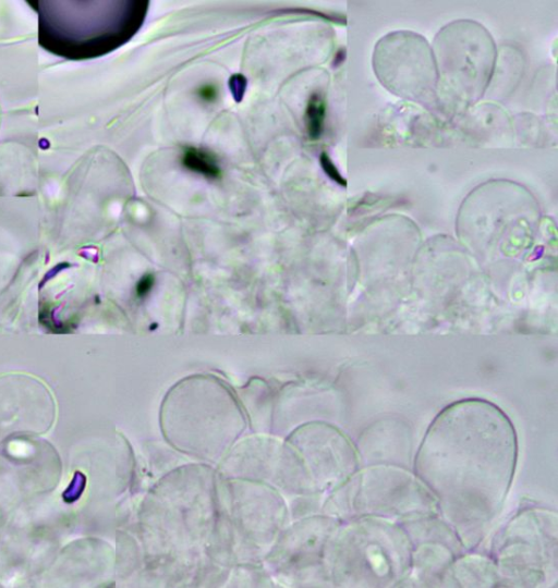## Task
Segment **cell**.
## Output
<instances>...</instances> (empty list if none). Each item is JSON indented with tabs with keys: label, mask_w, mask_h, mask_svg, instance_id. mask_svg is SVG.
Segmentation results:
<instances>
[{
	"label": "cell",
	"mask_w": 558,
	"mask_h": 588,
	"mask_svg": "<svg viewBox=\"0 0 558 588\" xmlns=\"http://www.w3.org/2000/svg\"><path fill=\"white\" fill-rule=\"evenodd\" d=\"M326 105L320 94L314 93L307 102L305 122L307 134L311 139H317L324 130Z\"/></svg>",
	"instance_id": "277c9868"
},
{
	"label": "cell",
	"mask_w": 558,
	"mask_h": 588,
	"mask_svg": "<svg viewBox=\"0 0 558 588\" xmlns=\"http://www.w3.org/2000/svg\"><path fill=\"white\" fill-rule=\"evenodd\" d=\"M181 163L186 170L207 179H218L221 175L217 158L202 148L186 147L182 154Z\"/></svg>",
	"instance_id": "3957f363"
},
{
	"label": "cell",
	"mask_w": 558,
	"mask_h": 588,
	"mask_svg": "<svg viewBox=\"0 0 558 588\" xmlns=\"http://www.w3.org/2000/svg\"><path fill=\"white\" fill-rule=\"evenodd\" d=\"M246 85L247 79L243 74L236 73L229 78V89L236 102H240L243 99Z\"/></svg>",
	"instance_id": "5b68a950"
},
{
	"label": "cell",
	"mask_w": 558,
	"mask_h": 588,
	"mask_svg": "<svg viewBox=\"0 0 558 588\" xmlns=\"http://www.w3.org/2000/svg\"><path fill=\"white\" fill-rule=\"evenodd\" d=\"M320 163H322V167L325 170V172L330 177H332L333 180H336L338 182L342 181L341 176L338 173V170L336 169V167L333 166V163L331 162V160L329 159V157L325 152L322 154V156H320Z\"/></svg>",
	"instance_id": "ba28073f"
},
{
	"label": "cell",
	"mask_w": 558,
	"mask_h": 588,
	"mask_svg": "<svg viewBox=\"0 0 558 588\" xmlns=\"http://www.w3.org/2000/svg\"><path fill=\"white\" fill-rule=\"evenodd\" d=\"M38 42L68 60L107 54L141 28L148 1H38Z\"/></svg>",
	"instance_id": "7a4b0ae2"
},
{
	"label": "cell",
	"mask_w": 558,
	"mask_h": 588,
	"mask_svg": "<svg viewBox=\"0 0 558 588\" xmlns=\"http://www.w3.org/2000/svg\"><path fill=\"white\" fill-rule=\"evenodd\" d=\"M155 278L151 273L143 275L135 286V294L138 298L145 297L153 289Z\"/></svg>",
	"instance_id": "8992f818"
},
{
	"label": "cell",
	"mask_w": 558,
	"mask_h": 588,
	"mask_svg": "<svg viewBox=\"0 0 558 588\" xmlns=\"http://www.w3.org/2000/svg\"><path fill=\"white\" fill-rule=\"evenodd\" d=\"M515 461V431L507 415L488 401L465 399L430 424L415 471L462 543L473 547L501 511Z\"/></svg>",
	"instance_id": "6da1fadb"
},
{
	"label": "cell",
	"mask_w": 558,
	"mask_h": 588,
	"mask_svg": "<svg viewBox=\"0 0 558 588\" xmlns=\"http://www.w3.org/2000/svg\"><path fill=\"white\" fill-rule=\"evenodd\" d=\"M196 94H197V96L199 97L201 100H203L205 102H213L217 98L218 90H217V87L215 85L205 84V85H202L197 89Z\"/></svg>",
	"instance_id": "52a82bcc"
}]
</instances>
